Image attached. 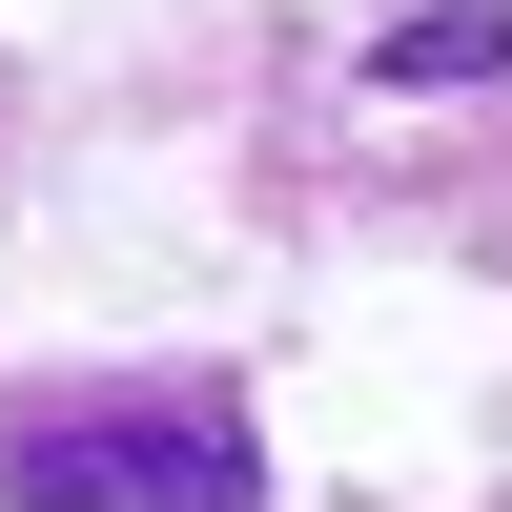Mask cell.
Listing matches in <instances>:
<instances>
[{
    "label": "cell",
    "instance_id": "obj_1",
    "mask_svg": "<svg viewBox=\"0 0 512 512\" xmlns=\"http://www.w3.org/2000/svg\"><path fill=\"white\" fill-rule=\"evenodd\" d=\"M0 492L21 512H246V410L205 369L41 390V410H0Z\"/></svg>",
    "mask_w": 512,
    "mask_h": 512
}]
</instances>
